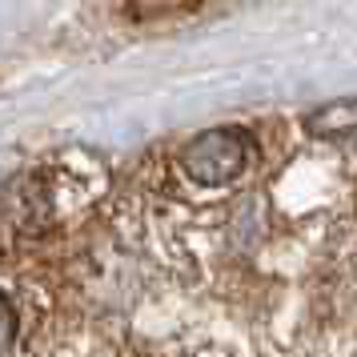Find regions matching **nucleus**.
Returning a JSON list of instances; mask_svg holds the SVG:
<instances>
[{"label": "nucleus", "mask_w": 357, "mask_h": 357, "mask_svg": "<svg viewBox=\"0 0 357 357\" xmlns=\"http://www.w3.org/2000/svg\"><path fill=\"white\" fill-rule=\"evenodd\" d=\"M245 161H249V145H245L241 132H233V129L201 132L181 153L185 173L193 181H201V185H229L233 177H241Z\"/></svg>", "instance_id": "f257e3e1"}, {"label": "nucleus", "mask_w": 357, "mask_h": 357, "mask_svg": "<svg viewBox=\"0 0 357 357\" xmlns=\"http://www.w3.org/2000/svg\"><path fill=\"white\" fill-rule=\"evenodd\" d=\"M0 205H4V213H8L20 229L49 225V185H45V177H36V173L33 177H17L13 185H4Z\"/></svg>", "instance_id": "f03ea898"}, {"label": "nucleus", "mask_w": 357, "mask_h": 357, "mask_svg": "<svg viewBox=\"0 0 357 357\" xmlns=\"http://www.w3.org/2000/svg\"><path fill=\"white\" fill-rule=\"evenodd\" d=\"M305 129L321 141H357V100H333L305 116Z\"/></svg>", "instance_id": "7ed1b4c3"}, {"label": "nucleus", "mask_w": 357, "mask_h": 357, "mask_svg": "<svg viewBox=\"0 0 357 357\" xmlns=\"http://www.w3.org/2000/svg\"><path fill=\"white\" fill-rule=\"evenodd\" d=\"M13 337H17V313H13V305H8V297L0 293V357L8 354Z\"/></svg>", "instance_id": "20e7f679"}]
</instances>
